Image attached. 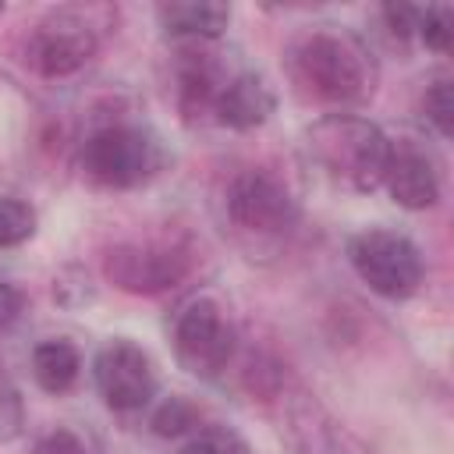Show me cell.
<instances>
[{
	"label": "cell",
	"mask_w": 454,
	"mask_h": 454,
	"mask_svg": "<svg viewBox=\"0 0 454 454\" xmlns=\"http://www.w3.org/2000/svg\"><path fill=\"white\" fill-rule=\"evenodd\" d=\"M415 35H419L429 50L447 53V50H450V39H454V14H450V7H419Z\"/></svg>",
	"instance_id": "cell-16"
},
{
	"label": "cell",
	"mask_w": 454,
	"mask_h": 454,
	"mask_svg": "<svg viewBox=\"0 0 454 454\" xmlns=\"http://www.w3.org/2000/svg\"><path fill=\"white\" fill-rule=\"evenodd\" d=\"M32 234H35V213H32V206L21 202V199L0 195V248L21 245Z\"/></svg>",
	"instance_id": "cell-15"
},
{
	"label": "cell",
	"mask_w": 454,
	"mask_h": 454,
	"mask_svg": "<svg viewBox=\"0 0 454 454\" xmlns=\"http://www.w3.org/2000/svg\"><path fill=\"white\" fill-rule=\"evenodd\" d=\"M181 454H252L248 443L227 429V426H209V429H199L184 447Z\"/></svg>",
	"instance_id": "cell-17"
},
{
	"label": "cell",
	"mask_w": 454,
	"mask_h": 454,
	"mask_svg": "<svg viewBox=\"0 0 454 454\" xmlns=\"http://www.w3.org/2000/svg\"><path fill=\"white\" fill-rule=\"evenodd\" d=\"M383 184L390 199L404 209H429L440 199V174L426 149L415 142H390V160Z\"/></svg>",
	"instance_id": "cell-10"
},
{
	"label": "cell",
	"mask_w": 454,
	"mask_h": 454,
	"mask_svg": "<svg viewBox=\"0 0 454 454\" xmlns=\"http://www.w3.org/2000/svg\"><path fill=\"white\" fill-rule=\"evenodd\" d=\"M32 454H89V447H85V440L74 436L71 429H53V433H46V436L32 447Z\"/></svg>",
	"instance_id": "cell-20"
},
{
	"label": "cell",
	"mask_w": 454,
	"mask_h": 454,
	"mask_svg": "<svg viewBox=\"0 0 454 454\" xmlns=\"http://www.w3.org/2000/svg\"><path fill=\"white\" fill-rule=\"evenodd\" d=\"M287 71L305 96L333 106L362 99L372 82L365 46L333 25L301 32L287 50Z\"/></svg>",
	"instance_id": "cell-1"
},
{
	"label": "cell",
	"mask_w": 454,
	"mask_h": 454,
	"mask_svg": "<svg viewBox=\"0 0 454 454\" xmlns=\"http://www.w3.org/2000/svg\"><path fill=\"white\" fill-rule=\"evenodd\" d=\"M170 340L181 369L202 380L220 376L234 355V326L213 298H192L188 305H181Z\"/></svg>",
	"instance_id": "cell-6"
},
{
	"label": "cell",
	"mask_w": 454,
	"mask_h": 454,
	"mask_svg": "<svg viewBox=\"0 0 454 454\" xmlns=\"http://www.w3.org/2000/svg\"><path fill=\"white\" fill-rule=\"evenodd\" d=\"M227 216L245 234H284L298 220V202L287 184L266 170H245L227 188Z\"/></svg>",
	"instance_id": "cell-7"
},
{
	"label": "cell",
	"mask_w": 454,
	"mask_h": 454,
	"mask_svg": "<svg viewBox=\"0 0 454 454\" xmlns=\"http://www.w3.org/2000/svg\"><path fill=\"white\" fill-rule=\"evenodd\" d=\"M287 447L291 454H348L326 411L305 397L287 408Z\"/></svg>",
	"instance_id": "cell-12"
},
{
	"label": "cell",
	"mask_w": 454,
	"mask_h": 454,
	"mask_svg": "<svg viewBox=\"0 0 454 454\" xmlns=\"http://www.w3.org/2000/svg\"><path fill=\"white\" fill-rule=\"evenodd\" d=\"M92 380H96L99 397L114 411H138L156 394V369L149 355L131 340L103 344L92 362Z\"/></svg>",
	"instance_id": "cell-8"
},
{
	"label": "cell",
	"mask_w": 454,
	"mask_h": 454,
	"mask_svg": "<svg viewBox=\"0 0 454 454\" xmlns=\"http://www.w3.org/2000/svg\"><path fill=\"white\" fill-rule=\"evenodd\" d=\"M273 110H277V92L266 82V74H259V71H241V74L227 78L213 103V117L234 131H252V128L266 124Z\"/></svg>",
	"instance_id": "cell-11"
},
{
	"label": "cell",
	"mask_w": 454,
	"mask_h": 454,
	"mask_svg": "<svg viewBox=\"0 0 454 454\" xmlns=\"http://www.w3.org/2000/svg\"><path fill=\"white\" fill-rule=\"evenodd\" d=\"M163 167V149L138 124H106L82 145V170L99 188H135Z\"/></svg>",
	"instance_id": "cell-3"
},
{
	"label": "cell",
	"mask_w": 454,
	"mask_h": 454,
	"mask_svg": "<svg viewBox=\"0 0 454 454\" xmlns=\"http://www.w3.org/2000/svg\"><path fill=\"white\" fill-rule=\"evenodd\" d=\"M0 14H4V4H0Z\"/></svg>",
	"instance_id": "cell-23"
},
{
	"label": "cell",
	"mask_w": 454,
	"mask_h": 454,
	"mask_svg": "<svg viewBox=\"0 0 454 454\" xmlns=\"http://www.w3.org/2000/svg\"><path fill=\"white\" fill-rule=\"evenodd\" d=\"M156 18L167 35L216 39V35H223V28L231 21V7L213 4V0H174V4H160Z\"/></svg>",
	"instance_id": "cell-13"
},
{
	"label": "cell",
	"mask_w": 454,
	"mask_h": 454,
	"mask_svg": "<svg viewBox=\"0 0 454 454\" xmlns=\"http://www.w3.org/2000/svg\"><path fill=\"white\" fill-rule=\"evenodd\" d=\"M422 110H426V121H429L443 138H450V131H454V96H450V82H447V78H440V82H433V85L426 89Z\"/></svg>",
	"instance_id": "cell-18"
},
{
	"label": "cell",
	"mask_w": 454,
	"mask_h": 454,
	"mask_svg": "<svg viewBox=\"0 0 454 454\" xmlns=\"http://www.w3.org/2000/svg\"><path fill=\"white\" fill-rule=\"evenodd\" d=\"M99 7H60L50 11L28 35V64L43 78H67L78 67H85L99 46L96 35V14Z\"/></svg>",
	"instance_id": "cell-5"
},
{
	"label": "cell",
	"mask_w": 454,
	"mask_h": 454,
	"mask_svg": "<svg viewBox=\"0 0 454 454\" xmlns=\"http://www.w3.org/2000/svg\"><path fill=\"white\" fill-rule=\"evenodd\" d=\"M348 259L369 291L394 298V301L411 298L426 277V262H422L419 245L397 231H387V227L358 231L348 241Z\"/></svg>",
	"instance_id": "cell-4"
},
{
	"label": "cell",
	"mask_w": 454,
	"mask_h": 454,
	"mask_svg": "<svg viewBox=\"0 0 454 454\" xmlns=\"http://www.w3.org/2000/svg\"><path fill=\"white\" fill-rule=\"evenodd\" d=\"M195 419H199V411H195L184 397H170V401H163L160 411L153 415V429H156L160 436H181L184 429L195 426Z\"/></svg>",
	"instance_id": "cell-19"
},
{
	"label": "cell",
	"mask_w": 454,
	"mask_h": 454,
	"mask_svg": "<svg viewBox=\"0 0 454 454\" xmlns=\"http://www.w3.org/2000/svg\"><path fill=\"white\" fill-rule=\"evenodd\" d=\"M82 372V355L71 340H43L32 351V376L46 394H67Z\"/></svg>",
	"instance_id": "cell-14"
},
{
	"label": "cell",
	"mask_w": 454,
	"mask_h": 454,
	"mask_svg": "<svg viewBox=\"0 0 454 454\" xmlns=\"http://www.w3.org/2000/svg\"><path fill=\"white\" fill-rule=\"evenodd\" d=\"M309 160L348 192H372L383 184L390 138L380 124L355 117V114H326L309 124L305 131Z\"/></svg>",
	"instance_id": "cell-2"
},
{
	"label": "cell",
	"mask_w": 454,
	"mask_h": 454,
	"mask_svg": "<svg viewBox=\"0 0 454 454\" xmlns=\"http://www.w3.org/2000/svg\"><path fill=\"white\" fill-rule=\"evenodd\" d=\"M18 312H21V294H18L11 284H4V280H0V330H4V326H11Z\"/></svg>",
	"instance_id": "cell-22"
},
{
	"label": "cell",
	"mask_w": 454,
	"mask_h": 454,
	"mask_svg": "<svg viewBox=\"0 0 454 454\" xmlns=\"http://www.w3.org/2000/svg\"><path fill=\"white\" fill-rule=\"evenodd\" d=\"M21 433V401L18 394H0V440H14Z\"/></svg>",
	"instance_id": "cell-21"
},
{
	"label": "cell",
	"mask_w": 454,
	"mask_h": 454,
	"mask_svg": "<svg viewBox=\"0 0 454 454\" xmlns=\"http://www.w3.org/2000/svg\"><path fill=\"white\" fill-rule=\"evenodd\" d=\"M106 280L121 291L131 294H160L167 287H174L188 262L181 252L174 248H160V245H117L106 252Z\"/></svg>",
	"instance_id": "cell-9"
}]
</instances>
